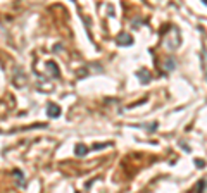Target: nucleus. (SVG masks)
Listing matches in <instances>:
<instances>
[{"label":"nucleus","mask_w":207,"mask_h":193,"mask_svg":"<svg viewBox=\"0 0 207 193\" xmlns=\"http://www.w3.org/2000/svg\"><path fill=\"white\" fill-rule=\"evenodd\" d=\"M195 166H198V167H204V166H205V162H204V160H198V159H195Z\"/></svg>","instance_id":"6e6552de"},{"label":"nucleus","mask_w":207,"mask_h":193,"mask_svg":"<svg viewBox=\"0 0 207 193\" xmlns=\"http://www.w3.org/2000/svg\"><path fill=\"white\" fill-rule=\"evenodd\" d=\"M204 186H205V183H204V181H202V183H198V184H197V191H200V193H202Z\"/></svg>","instance_id":"1a4fd4ad"},{"label":"nucleus","mask_w":207,"mask_h":193,"mask_svg":"<svg viewBox=\"0 0 207 193\" xmlns=\"http://www.w3.org/2000/svg\"><path fill=\"white\" fill-rule=\"evenodd\" d=\"M116 41H117L119 45H123V47H128V45L133 43V36L128 35V33H121V35H117Z\"/></svg>","instance_id":"f03ea898"},{"label":"nucleus","mask_w":207,"mask_h":193,"mask_svg":"<svg viewBox=\"0 0 207 193\" xmlns=\"http://www.w3.org/2000/svg\"><path fill=\"white\" fill-rule=\"evenodd\" d=\"M47 69H50V73H52L54 78H59V67H57V64H55L54 61H50L49 64H47Z\"/></svg>","instance_id":"39448f33"},{"label":"nucleus","mask_w":207,"mask_h":193,"mask_svg":"<svg viewBox=\"0 0 207 193\" xmlns=\"http://www.w3.org/2000/svg\"><path fill=\"white\" fill-rule=\"evenodd\" d=\"M204 4H205V5H207V0H204Z\"/></svg>","instance_id":"9d476101"},{"label":"nucleus","mask_w":207,"mask_h":193,"mask_svg":"<svg viewBox=\"0 0 207 193\" xmlns=\"http://www.w3.org/2000/svg\"><path fill=\"white\" fill-rule=\"evenodd\" d=\"M14 176H16V178H18V184H24V176H22V172H19L18 169H16V171H14Z\"/></svg>","instance_id":"0eeeda50"},{"label":"nucleus","mask_w":207,"mask_h":193,"mask_svg":"<svg viewBox=\"0 0 207 193\" xmlns=\"http://www.w3.org/2000/svg\"><path fill=\"white\" fill-rule=\"evenodd\" d=\"M47 116L52 119H57L61 116V107L57 104H54V102H49V105H47Z\"/></svg>","instance_id":"f257e3e1"},{"label":"nucleus","mask_w":207,"mask_h":193,"mask_svg":"<svg viewBox=\"0 0 207 193\" xmlns=\"http://www.w3.org/2000/svg\"><path fill=\"white\" fill-rule=\"evenodd\" d=\"M137 76H138V79H140L141 83H149L150 79H152V76H150V73L147 69H140V71H137Z\"/></svg>","instance_id":"7ed1b4c3"},{"label":"nucleus","mask_w":207,"mask_h":193,"mask_svg":"<svg viewBox=\"0 0 207 193\" xmlns=\"http://www.w3.org/2000/svg\"><path fill=\"white\" fill-rule=\"evenodd\" d=\"M74 154L78 155V157H85V155L88 154V147H86V145H83V143H78L74 147Z\"/></svg>","instance_id":"20e7f679"},{"label":"nucleus","mask_w":207,"mask_h":193,"mask_svg":"<svg viewBox=\"0 0 207 193\" xmlns=\"http://www.w3.org/2000/svg\"><path fill=\"white\" fill-rule=\"evenodd\" d=\"M174 67H176V62H174V59H173V57H168V59H166V64H164V71H168V73H169V71H173Z\"/></svg>","instance_id":"423d86ee"}]
</instances>
